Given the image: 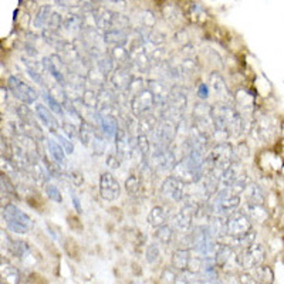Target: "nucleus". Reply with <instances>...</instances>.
I'll use <instances>...</instances> for the list:
<instances>
[{"label": "nucleus", "mask_w": 284, "mask_h": 284, "mask_svg": "<svg viewBox=\"0 0 284 284\" xmlns=\"http://www.w3.org/2000/svg\"><path fill=\"white\" fill-rule=\"evenodd\" d=\"M212 119H213V137L222 139L238 137L245 128V119L235 107L227 104H218L212 107Z\"/></svg>", "instance_id": "f257e3e1"}, {"label": "nucleus", "mask_w": 284, "mask_h": 284, "mask_svg": "<svg viewBox=\"0 0 284 284\" xmlns=\"http://www.w3.org/2000/svg\"><path fill=\"white\" fill-rule=\"evenodd\" d=\"M95 27L102 30L104 33L110 30H128L130 20L124 14H119L113 10H108L102 6H95L91 12Z\"/></svg>", "instance_id": "f03ea898"}, {"label": "nucleus", "mask_w": 284, "mask_h": 284, "mask_svg": "<svg viewBox=\"0 0 284 284\" xmlns=\"http://www.w3.org/2000/svg\"><path fill=\"white\" fill-rule=\"evenodd\" d=\"M2 218L6 222L7 229L17 235H26L33 227L32 218L13 203L2 208Z\"/></svg>", "instance_id": "7ed1b4c3"}, {"label": "nucleus", "mask_w": 284, "mask_h": 284, "mask_svg": "<svg viewBox=\"0 0 284 284\" xmlns=\"http://www.w3.org/2000/svg\"><path fill=\"white\" fill-rule=\"evenodd\" d=\"M179 159L175 157V153L165 146L153 145L148 158V165L152 171L158 172H172L178 164Z\"/></svg>", "instance_id": "20e7f679"}, {"label": "nucleus", "mask_w": 284, "mask_h": 284, "mask_svg": "<svg viewBox=\"0 0 284 284\" xmlns=\"http://www.w3.org/2000/svg\"><path fill=\"white\" fill-rule=\"evenodd\" d=\"M172 172H173L172 176H175L179 180H182L185 185L186 184H191V185L192 184H196L203 176V169L200 166L195 165L188 155L179 159L178 164L175 166V169Z\"/></svg>", "instance_id": "39448f33"}, {"label": "nucleus", "mask_w": 284, "mask_h": 284, "mask_svg": "<svg viewBox=\"0 0 284 284\" xmlns=\"http://www.w3.org/2000/svg\"><path fill=\"white\" fill-rule=\"evenodd\" d=\"M7 88L9 91L13 94L16 98L21 101L23 104L30 106L37 101L39 98V93L34 90L33 87L29 86L27 83H24L23 80L16 77V75H10L7 80Z\"/></svg>", "instance_id": "423d86ee"}, {"label": "nucleus", "mask_w": 284, "mask_h": 284, "mask_svg": "<svg viewBox=\"0 0 284 284\" xmlns=\"http://www.w3.org/2000/svg\"><path fill=\"white\" fill-rule=\"evenodd\" d=\"M239 266L243 270H254L262 266L265 260V247L260 243H254L247 249H243L238 256Z\"/></svg>", "instance_id": "0eeeda50"}, {"label": "nucleus", "mask_w": 284, "mask_h": 284, "mask_svg": "<svg viewBox=\"0 0 284 284\" xmlns=\"http://www.w3.org/2000/svg\"><path fill=\"white\" fill-rule=\"evenodd\" d=\"M142 34L141 37H138L137 40H134L133 44L130 47V57H131V61H133V66L141 71V73H146L152 66V61L148 56V51H146V47L142 41Z\"/></svg>", "instance_id": "6e6552de"}, {"label": "nucleus", "mask_w": 284, "mask_h": 284, "mask_svg": "<svg viewBox=\"0 0 284 284\" xmlns=\"http://www.w3.org/2000/svg\"><path fill=\"white\" fill-rule=\"evenodd\" d=\"M176 126L178 124H175V122L166 121V119H159L158 125L152 134L153 145L171 148L173 141H175V137H176Z\"/></svg>", "instance_id": "1a4fd4ad"}, {"label": "nucleus", "mask_w": 284, "mask_h": 284, "mask_svg": "<svg viewBox=\"0 0 284 284\" xmlns=\"http://www.w3.org/2000/svg\"><path fill=\"white\" fill-rule=\"evenodd\" d=\"M41 63H43V66H44L47 71L51 74V77L56 80V83L59 84V87L66 88L67 73L64 71L66 64H64L63 57H60L59 54H51V56H47V57L41 60Z\"/></svg>", "instance_id": "9d476101"}, {"label": "nucleus", "mask_w": 284, "mask_h": 284, "mask_svg": "<svg viewBox=\"0 0 284 284\" xmlns=\"http://www.w3.org/2000/svg\"><path fill=\"white\" fill-rule=\"evenodd\" d=\"M153 108H155V98L151 91L148 90V87L142 93H139L131 99V106H130L131 114L135 118H141L146 114H151Z\"/></svg>", "instance_id": "9b49d317"}, {"label": "nucleus", "mask_w": 284, "mask_h": 284, "mask_svg": "<svg viewBox=\"0 0 284 284\" xmlns=\"http://www.w3.org/2000/svg\"><path fill=\"white\" fill-rule=\"evenodd\" d=\"M251 230V222L243 211L231 212L227 216V236L238 238Z\"/></svg>", "instance_id": "f8f14e48"}, {"label": "nucleus", "mask_w": 284, "mask_h": 284, "mask_svg": "<svg viewBox=\"0 0 284 284\" xmlns=\"http://www.w3.org/2000/svg\"><path fill=\"white\" fill-rule=\"evenodd\" d=\"M192 119L193 124L205 131L208 135H213L215 130H213V119H212V107L205 104V102H198L193 111H192Z\"/></svg>", "instance_id": "ddd939ff"}, {"label": "nucleus", "mask_w": 284, "mask_h": 284, "mask_svg": "<svg viewBox=\"0 0 284 284\" xmlns=\"http://www.w3.org/2000/svg\"><path fill=\"white\" fill-rule=\"evenodd\" d=\"M99 195L107 202H114L121 195V185L113 173L104 172L99 176Z\"/></svg>", "instance_id": "4468645a"}, {"label": "nucleus", "mask_w": 284, "mask_h": 284, "mask_svg": "<svg viewBox=\"0 0 284 284\" xmlns=\"http://www.w3.org/2000/svg\"><path fill=\"white\" fill-rule=\"evenodd\" d=\"M161 195L172 202H180L185 198V184L175 176H168L162 182Z\"/></svg>", "instance_id": "2eb2a0df"}, {"label": "nucleus", "mask_w": 284, "mask_h": 284, "mask_svg": "<svg viewBox=\"0 0 284 284\" xmlns=\"http://www.w3.org/2000/svg\"><path fill=\"white\" fill-rule=\"evenodd\" d=\"M134 77L135 75L131 73L130 68L117 67L113 75L108 79V81H110V86H111V88H113L115 93H128V88L131 86Z\"/></svg>", "instance_id": "dca6fc26"}, {"label": "nucleus", "mask_w": 284, "mask_h": 284, "mask_svg": "<svg viewBox=\"0 0 284 284\" xmlns=\"http://www.w3.org/2000/svg\"><path fill=\"white\" fill-rule=\"evenodd\" d=\"M195 215H196V208L186 203V205L173 216L172 225H173V227H175L176 230L182 231V233H189L192 229V225H193V218H195Z\"/></svg>", "instance_id": "f3484780"}, {"label": "nucleus", "mask_w": 284, "mask_h": 284, "mask_svg": "<svg viewBox=\"0 0 284 284\" xmlns=\"http://www.w3.org/2000/svg\"><path fill=\"white\" fill-rule=\"evenodd\" d=\"M209 83H211L212 90L218 95V98L222 101V104L230 106L231 101H233V97H231L229 87L226 86V81L225 79L222 77V74L219 73V71L211 73V75H209Z\"/></svg>", "instance_id": "a211bd4d"}, {"label": "nucleus", "mask_w": 284, "mask_h": 284, "mask_svg": "<svg viewBox=\"0 0 284 284\" xmlns=\"http://www.w3.org/2000/svg\"><path fill=\"white\" fill-rule=\"evenodd\" d=\"M146 87L155 98V107L161 108L162 106H165L166 101L169 98V94H171V88L168 87L165 81H162V80H148Z\"/></svg>", "instance_id": "6ab92c4d"}, {"label": "nucleus", "mask_w": 284, "mask_h": 284, "mask_svg": "<svg viewBox=\"0 0 284 284\" xmlns=\"http://www.w3.org/2000/svg\"><path fill=\"white\" fill-rule=\"evenodd\" d=\"M166 104L171 108H173L175 111L184 114L186 106H188V91L180 86L172 87L171 94H169V98L166 101Z\"/></svg>", "instance_id": "aec40b11"}, {"label": "nucleus", "mask_w": 284, "mask_h": 284, "mask_svg": "<svg viewBox=\"0 0 284 284\" xmlns=\"http://www.w3.org/2000/svg\"><path fill=\"white\" fill-rule=\"evenodd\" d=\"M34 113L37 115V119H40V122L48 128L50 133H59V130L61 128V124H59V121L54 117L53 113L50 111V108H47L44 104H36V111Z\"/></svg>", "instance_id": "412c9836"}, {"label": "nucleus", "mask_w": 284, "mask_h": 284, "mask_svg": "<svg viewBox=\"0 0 284 284\" xmlns=\"http://www.w3.org/2000/svg\"><path fill=\"white\" fill-rule=\"evenodd\" d=\"M209 230L213 235V238L218 242L227 236V216L223 215H212L209 218V223H208Z\"/></svg>", "instance_id": "4be33fe9"}, {"label": "nucleus", "mask_w": 284, "mask_h": 284, "mask_svg": "<svg viewBox=\"0 0 284 284\" xmlns=\"http://www.w3.org/2000/svg\"><path fill=\"white\" fill-rule=\"evenodd\" d=\"M231 262L239 263L238 256L235 253V249L231 246L225 245V243H219V249L216 251V256H215V263H216V266H218L219 269H226Z\"/></svg>", "instance_id": "5701e85b"}, {"label": "nucleus", "mask_w": 284, "mask_h": 284, "mask_svg": "<svg viewBox=\"0 0 284 284\" xmlns=\"http://www.w3.org/2000/svg\"><path fill=\"white\" fill-rule=\"evenodd\" d=\"M46 148L48 153H50V157L53 159V162L56 165L59 166L60 169H64L67 166V153L66 151L61 148L57 141H54V139H48L46 138Z\"/></svg>", "instance_id": "b1692460"}, {"label": "nucleus", "mask_w": 284, "mask_h": 284, "mask_svg": "<svg viewBox=\"0 0 284 284\" xmlns=\"http://www.w3.org/2000/svg\"><path fill=\"white\" fill-rule=\"evenodd\" d=\"M245 173L243 168H242V164L240 161H235L227 169H226L223 173H222V178H220V188H230L236 180H238L242 175Z\"/></svg>", "instance_id": "393cba45"}, {"label": "nucleus", "mask_w": 284, "mask_h": 284, "mask_svg": "<svg viewBox=\"0 0 284 284\" xmlns=\"http://www.w3.org/2000/svg\"><path fill=\"white\" fill-rule=\"evenodd\" d=\"M159 119L153 113L146 114L144 117L138 118V126H137V135H146L149 137L153 134L155 128L158 125Z\"/></svg>", "instance_id": "a878e982"}, {"label": "nucleus", "mask_w": 284, "mask_h": 284, "mask_svg": "<svg viewBox=\"0 0 284 284\" xmlns=\"http://www.w3.org/2000/svg\"><path fill=\"white\" fill-rule=\"evenodd\" d=\"M191 250L189 249H178L172 254V267L176 271H188L191 265Z\"/></svg>", "instance_id": "bb28decb"}, {"label": "nucleus", "mask_w": 284, "mask_h": 284, "mask_svg": "<svg viewBox=\"0 0 284 284\" xmlns=\"http://www.w3.org/2000/svg\"><path fill=\"white\" fill-rule=\"evenodd\" d=\"M119 119L113 117L99 115V130L101 134L106 137V139H115V135L118 133Z\"/></svg>", "instance_id": "cd10ccee"}, {"label": "nucleus", "mask_w": 284, "mask_h": 284, "mask_svg": "<svg viewBox=\"0 0 284 284\" xmlns=\"http://www.w3.org/2000/svg\"><path fill=\"white\" fill-rule=\"evenodd\" d=\"M107 46L124 47L128 43V30H110L102 33Z\"/></svg>", "instance_id": "c85d7f7f"}, {"label": "nucleus", "mask_w": 284, "mask_h": 284, "mask_svg": "<svg viewBox=\"0 0 284 284\" xmlns=\"http://www.w3.org/2000/svg\"><path fill=\"white\" fill-rule=\"evenodd\" d=\"M243 213L249 218L250 222H257V223H263L269 218V213L263 208V205H256V203H246Z\"/></svg>", "instance_id": "c756f323"}, {"label": "nucleus", "mask_w": 284, "mask_h": 284, "mask_svg": "<svg viewBox=\"0 0 284 284\" xmlns=\"http://www.w3.org/2000/svg\"><path fill=\"white\" fill-rule=\"evenodd\" d=\"M0 273H2V284H20L19 270L10 263L5 262V259H2Z\"/></svg>", "instance_id": "7c9ffc66"}, {"label": "nucleus", "mask_w": 284, "mask_h": 284, "mask_svg": "<svg viewBox=\"0 0 284 284\" xmlns=\"http://www.w3.org/2000/svg\"><path fill=\"white\" fill-rule=\"evenodd\" d=\"M226 238H227V242H226L225 245L231 246L233 249H235V247H240V249L243 250V249H247V247H250L251 245H254L256 231L251 229L250 231H247V233L242 235V236H238V238H229V236H226Z\"/></svg>", "instance_id": "2f4dec72"}, {"label": "nucleus", "mask_w": 284, "mask_h": 284, "mask_svg": "<svg viewBox=\"0 0 284 284\" xmlns=\"http://www.w3.org/2000/svg\"><path fill=\"white\" fill-rule=\"evenodd\" d=\"M95 63H97L95 67L107 79H110L114 71H115V68H117V64H115V61H114L110 53H104L102 56H99L98 59L95 60Z\"/></svg>", "instance_id": "473e14b6"}, {"label": "nucleus", "mask_w": 284, "mask_h": 284, "mask_svg": "<svg viewBox=\"0 0 284 284\" xmlns=\"http://www.w3.org/2000/svg\"><path fill=\"white\" fill-rule=\"evenodd\" d=\"M97 134V128L93 124L87 122V121H81L79 128V138L81 141V144L84 146H91L93 139Z\"/></svg>", "instance_id": "72a5a7b5"}, {"label": "nucleus", "mask_w": 284, "mask_h": 284, "mask_svg": "<svg viewBox=\"0 0 284 284\" xmlns=\"http://www.w3.org/2000/svg\"><path fill=\"white\" fill-rule=\"evenodd\" d=\"M110 54H111V57L115 61L117 67L130 68V66H133V61H131V57H130V50H126L125 47H113Z\"/></svg>", "instance_id": "f704fd0d"}, {"label": "nucleus", "mask_w": 284, "mask_h": 284, "mask_svg": "<svg viewBox=\"0 0 284 284\" xmlns=\"http://www.w3.org/2000/svg\"><path fill=\"white\" fill-rule=\"evenodd\" d=\"M148 223L152 227L158 229L161 226L166 225V213L164 211V208L161 206H153L149 213H148Z\"/></svg>", "instance_id": "c9c22d12"}, {"label": "nucleus", "mask_w": 284, "mask_h": 284, "mask_svg": "<svg viewBox=\"0 0 284 284\" xmlns=\"http://www.w3.org/2000/svg\"><path fill=\"white\" fill-rule=\"evenodd\" d=\"M247 203H256V205H263L265 202V193L262 191V188L256 184H249L245 191Z\"/></svg>", "instance_id": "e433bc0d"}, {"label": "nucleus", "mask_w": 284, "mask_h": 284, "mask_svg": "<svg viewBox=\"0 0 284 284\" xmlns=\"http://www.w3.org/2000/svg\"><path fill=\"white\" fill-rule=\"evenodd\" d=\"M63 29H66L67 32H77L84 29V19L83 16L75 13H68L63 19Z\"/></svg>", "instance_id": "4c0bfd02"}, {"label": "nucleus", "mask_w": 284, "mask_h": 284, "mask_svg": "<svg viewBox=\"0 0 284 284\" xmlns=\"http://www.w3.org/2000/svg\"><path fill=\"white\" fill-rule=\"evenodd\" d=\"M16 114L19 117L20 122L24 124V125H36L37 124V119H36L37 115H34L33 111L26 104H21V106L16 107Z\"/></svg>", "instance_id": "58836bf2"}, {"label": "nucleus", "mask_w": 284, "mask_h": 284, "mask_svg": "<svg viewBox=\"0 0 284 284\" xmlns=\"http://www.w3.org/2000/svg\"><path fill=\"white\" fill-rule=\"evenodd\" d=\"M153 236H155V240H157L158 243H161V245H171L172 239H173V229H172V226L169 225L161 226V227H158V229L155 230Z\"/></svg>", "instance_id": "ea45409f"}, {"label": "nucleus", "mask_w": 284, "mask_h": 284, "mask_svg": "<svg viewBox=\"0 0 284 284\" xmlns=\"http://www.w3.org/2000/svg\"><path fill=\"white\" fill-rule=\"evenodd\" d=\"M51 13H53V10H51V6H50V5H44V6L40 7L39 12L36 14V17H34V27H36V29H43V27H46L47 21L50 19Z\"/></svg>", "instance_id": "a19ab883"}, {"label": "nucleus", "mask_w": 284, "mask_h": 284, "mask_svg": "<svg viewBox=\"0 0 284 284\" xmlns=\"http://www.w3.org/2000/svg\"><path fill=\"white\" fill-rule=\"evenodd\" d=\"M251 276L256 278L260 284H271L273 283V278H274L273 270L270 267H266V266H259L257 269L253 270Z\"/></svg>", "instance_id": "79ce46f5"}, {"label": "nucleus", "mask_w": 284, "mask_h": 284, "mask_svg": "<svg viewBox=\"0 0 284 284\" xmlns=\"http://www.w3.org/2000/svg\"><path fill=\"white\" fill-rule=\"evenodd\" d=\"M43 98H44V101L47 102V106H48V108H50L51 113L57 114V115H61V117L66 115V111H64L63 104H61L59 99L56 98L50 91H44V93H43Z\"/></svg>", "instance_id": "37998d69"}, {"label": "nucleus", "mask_w": 284, "mask_h": 284, "mask_svg": "<svg viewBox=\"0 0 284 284\" xmlns=\"http://www.w3.org/2000/svg\"><path fill=\"white\" fill-rule=\"evenodd\" d=\"M9 251L13 254L16 259H24L29 254V251H30V247L27 245L26 242H23V240H12V243H10V247H9Z\"/></svg>", "instance_id": "c03bdc74"}, {"label": "nucleus", "mask_w": 284, "mask_h": 284, "mask_svg": "<svg viewBox=\"0 0 284 284\" xmlns=\"http://www.w3.org/2000/svg\"><path fill=\"white\" fill-rule=\"evenodd\" d=\"M41 36H43V39L46 40L50 46H53L57 51H60V50H61V47H63V44L66 43V40L61 39V37L59 36V33L48 32L47 29H43V30H41Z\"/></svg>", "instance_id": "a18cd8bd"}, {"label": "nucleus", "mask_w": 284, "mask_h": 284, "mask_svg": "<svg viewBox=\"0 0 284 284\" xmlns=\"http://www.w3.org/2000/svg\"><path fill=\"white\" fill-rule=\"evenodd\" d=\"M141 178H139L137 173H133V175H130L125 180V189L128 192V195H131V196H137L139 195V192H141Z\"/></svg>", "instance_id": "49530a36"}, {"label": "nucleus", "mask_w": 284, "mask_h": 284, "mask_svg": "<svg viewBox=\"0 0 284 284\" xmlns=\"http://www.w3.org/2000/svg\"><path fill=\"white\" fill-rule=\"evenodd\" d=\"M81 101L88 108L98 111V93H95L94 90H90V88L86 90L84 94H83V97H81Z\"/></svg>", "instance_id": "de8ad7c7"}, {"label": "nucleus", "mask_w": 284, "mask_h": 284, "mask_svg": "<svg viewBox=\"0 0 284 284\" xmlns=\"http://www.w3.org/2000/svg\"><path fill=\"white\" fill-rule=\"evenodd\" d=\"M145 80L142 79V77H139V75H135V77H134L133 83H131V86L128 88V95L131 97V99H133L135 95H138L139 93H142V91L145 90Z\"/></svg>", "instance_id": "09e8293b"}, {"label": "nucleus", "mask_w": 284, "mask_h": 284, "mask_svg": "<svg viewBox=\"0 0 284 284\" xmlns=\"http://www.w3.org/2000/svg\"><path fill=\"white\" fill-rule=\"evenodd\" d=\"M145 259L149 265H157L161 260V250H159V246L157 243L148 245L145 251Z\"/></svg>", "instance_id": "8fccbe9b"}, {"label": "nucleus", "mask_w": 284, "mask_h": 284, "mask_svg": "<svg viewBox=\"0 0 284 284\" xmlns=\"http://www.w3.org/2000/svg\"><path fill=\"white\" fill-rule=\"evenodd\" d=\"M63 16L57 12H53L51 16H50V19L47 21V26L46 29L48 32H53V33H59L60 29H63Z\"/></svg>", "instance_id": "3c124183"}, {"label": "nucleus", "mask_w": 284, "mask_h": 284, "mask_svg": "<svg viewBox=\"0 0 284 284\" xmlns=\"http://www.w3.org/2000/svg\"><path fill=\"white\" fill-rule=\"evenodd\" d=\"M91 146H93V151L95 155H102V153L106 152V148H107L106 137H104L101 133L95 134Z\"/></svg>", "instance_id": "603ef678"}, {"label": "nucleus", "mask_w": 284, "mask_h": 284, "mask_svg": "<svg viewBox=\"0 0 284 284\" xmlns=\"http://www.w3.org/2000/svg\"><path fill=\"white\" fill-rule=\"evenodd\" d=\"M54 135V138H56V141L59 142L60 145H61V148L66 151V153L67 155H71L74 152V144L70 141V139L67 138L66 135H63V134H60V133H56V134H53Z\"/></svg>", "instance_id": "864d4df0"}, {"label": "nucleus", "mask_w": 284, "mask_h": 284, "mask_svg": "<svg viewBox=\"0 0 284 284\" xmlns=\"http://www.w3.org/2000/svg\"><path fill=\"white\" fill-rule=\"evenodd\" d=\"M44 188H46L47 198L51 199V200H53V202H56V203H61V202H63L61 192H60V189L57 188V186L53 185V184H47Z\"/></svg>", "instance_id": "5fc2aeb1"}, {"label": "nucleus", "mask_w": 284, "mask_h": 284, "mask_svg": "<svg viewBox=\"0 0 284 284\" xmlns=\"http://www.w3.org/2000/svg\"><path fill=\"white\" fill-rule=\"evenodd\" d=\"M61 131H63V134H64L70 141H73V139H75L79 137V130H77V126L74 125V124H71V122H67V121L61 122Z\"/></svg>", "instance_id": "6e6d98bb"}, {"label": "nucleus", "mask_w": 284, "mask_h": 284, "mask_svg": "<svg viewBox=\"0 0 284 284\" xmlns=\"http://www.w3.org/2000/svg\"><path fill=\"white\" fill-rule=\"evenodd\" d=\"M189 14H191L192 20H195V21H203L206 20V12L203 10V7L200 6V5H196V3H193L191 7H189Z\"/></svg>", "instance_id": "4d7b16f0"}, {"label": "nucleus", "mask_w": 284, "mask_h": 284, "mask_svg": "<svg viewBox=\"0 0 284 284\" xmlns=\"http://www.w3.org/2000/svg\"><path fill=\"white\" fill-rule=\"evenodd\" d=\"M198 68V63L193 59H186L182 64H180V71L182 75H192Z\"/></svg>", "instance_id": "13d9d810"}, {"label": "nucleus", "mask_w": 284, "mask_h": 284, "mask_svg": "<svg viewBox=\"0 0 284 284\" xmlns=\"http://www.w3.org/2000/svg\"><path fill=\"white\" fill-rule=\"evenodd\" d=\"M141 23H142L144 29L152 30L151 27H153V24H155V14L149 12V10H144L142 14H141Z\"/></svg>", "instance_id": "bf43d9fd"}, {"label": "nucleus", "mask_w": 284, "mask_h": 284, "mask_svg": "<svg viewBox=\"0 0 284 284\" xmlns=\"http://www.w3.org/2000/svg\"><path fill=\"white\" fill-rule=\"evenodd\" d=\"M121 161H122V159L117 155V152H108V153H107L106 164L110 169H118L119 166H121Z\"/></svg>", "instance_id": "052dcab7"}, {"label": "nucleus", "mask_w": 284, "mask_h": 284, "mask_svg": "<svg viewBox=\"0 0 284 284\" xmlns=\"http://www.w3.org/2000/svg\"><path fill=\"white\" fill-rule=\"evenodd\" d=\"M196 93H198V97L202 101H205V99L209 98V93H211V90H209V86L205 84V83H198V88H196Z\"/></svg>", "instance_id": "680f3d73"}, {"label": "nucleus", "mask_w": 284, "mask_h": 284, "mask_svg": "<svg viewBox=\"0 0 284 284\" xmlns=\"http://www.w3.org/2000/svg\"><path fill=\"white\" fill-rule=\"evenodd\" d=\"M235 153H236L239 161H242L243 158H247V157H249V146L242 142V144H239V145L235 148Z\"/></svg>", "instance_id": "e2e57ef3"}, {"label": "nucleus", "mask_w": 284, "mask_h": 284, "mask_svg": "<svg viewBox=\"0 0 284 284\" xmlns=\"http://www.w3.org/2000/svg\"><path fill=\"white\" fill-rule=\"evenodd\" d=\"M239 283L240 284H260L256 278L251 276V274H247V273H245V274H240V276H239Z\"/></svg>", "instance_id": "0e129e2a"}, {"label": "nucleus", "mask_w": 284, "mask_h": 284, "mask_svg": "<svg viewBox=\"0 0 284 284\" xmlns=\"http://www.w3.org/2000/svg\"><path fill=\"white\" fill-rule=\"evenodd\" d=\"M70 179L73 180V184L75 186L83 185V182H84V179H83V175H81L79 171L71 172V173H70Z\"/></svg>", "instance_id": "69168bd1"}, {"label": "nucleus", "mask_w": 284, "mask_h": 284, "mask_svg": "<svg viewBox=\"0 0 284 284\" xmlns=\"http://www.w3.org/2000/svg\"><path fill=\"white\" fill-rule=\"evenodd\" d=\"M71 199H73V205H74V209L77 211V213H83V206H81V202H80L79 196L71 192Z\"/></svg>", "instance_id": "338daca9"}]
</instances>
